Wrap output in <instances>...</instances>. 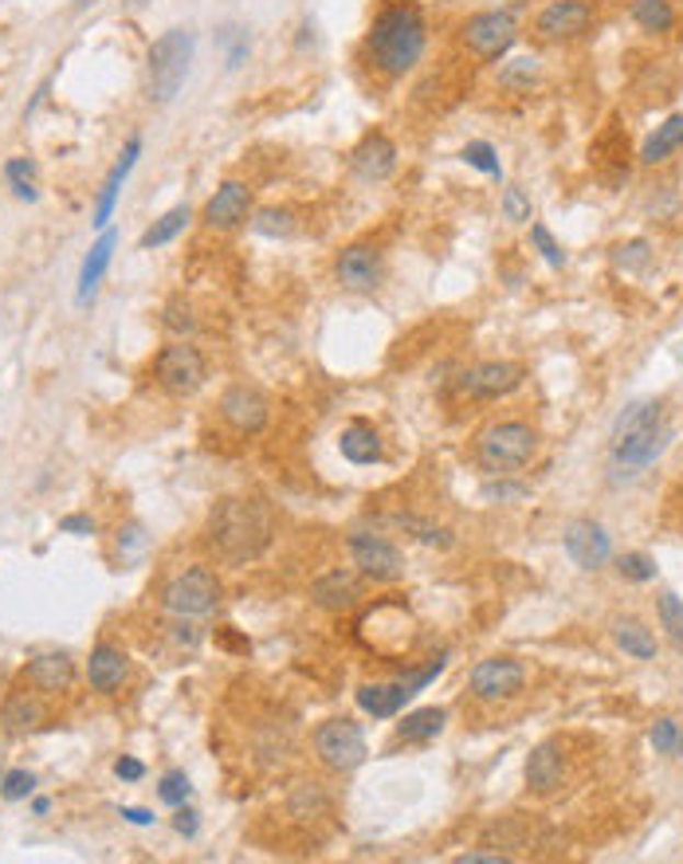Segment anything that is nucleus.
I'll use <instances>...</instances> for the list:
<instances>
[{
  "instance_id": "nucleus-1",
  "label": "nucleus",
  "mask_w": 683,
  "mask_h": 864,
  "mask_svg": "<svg viewBox=\"0 0 683 864\" xmlns=\"http://www.w3.org/2000/svg\"><path fill=\"white\" fill-rule=\"evenodd\" d=\"M429 47V20L417 0H385L365 32V64L385 79L409 76Z\"/></svg>"
},
{
  "instance_id": "nucleus-2",
  "label": "nucleus",
  "mask_w": 683,
  "mask_h": 864,
  "mask_svg": "<svg viewBox=\"0 0 683 864\" xmlns=\"http://www.w3.org/2000/svg\"><path fill=\"white\" fill-rule=\"evenodd\" d=\"M205 543L228 566L255 562L272 543V511L260 499H220L208 515Z\"/></svg>"
},
{
  "instance_id": "nucleus-3",
  "label": "nucleus",
  "mask_w": 683,
  "mask_h": 864,
  "mask_svg": "<svg viewBox=\"0 0 683 864\" xmlns=\"http://www.w3.org/2000/svg\"><path fill=\"white\" fill-rule=\"evenodd\" d=\"M668 441H672V424L660 401H633L625 413L613 421L608 432V452H613V468H625V476L652 468L664 456Z\"/></svg>"
},
{
  "instance_id": "nucleus-4",
  "label": "nucleus",
  "mask_w": 683,
  "mask_h": 864,
  "mask_svg": "<svg viewBox=\"0 0 683 864\" xmlns=\"http://www.w3.org/2000/svg\"><path fill=\"white\" fill-rule=\"evenodd\" d=\"M197 52V36L189 29H169L150 44V59H146V94L150 103H173L178 91L185 87L189 64Z\"/></svg>"
},
{
  "instance_id": "nucleus-5",
  "label": "nucleus",
  "mask_w": 683,
  "mask_h": 864,
  "mask_svg": "<svg viewBox=\"0 0 683 864\" xmlns=\"http://www.w3.org/2000/svg\"><path fill=\"white\" fill-rule=\"evenodd\" d=\"M538 452V432L526 421H491L476 436V461L491 476H511L526 468Z\"/></svg>"
},
{
  "instance_id": "nucleus-6",
  "label": "nucleus",
  "mask_w": 683,
  "mask_h": 864,
  "mask_svg": "<svg viewBox=\"0 0 683 864\" xmlns=\"http://www.w3.org/2000/svg\"><path fill=\"white\" fill-rule=\"evenodd\" d=\"M216 605H220V582L205 566H189L161 586V610L173 613L178 621L208 617V613H216Z\"/></svg>"
},
{
  "instance_id": "nucleus-7",
  "label": "nucleus",
  "mask_w": 683,
  "mask_h": 864,
  "mask_svg": "<svg viewBox=\"0 0 683 864\" xmlns=\"http://www.w3.org/2000/svg\"><path fill=\"white\" fill-rule=\"evenodd\" d=\"M153 382H158L166 394L173 397H189L197 394L201 386L208 382V362L205 354H201L193 342L178 339L169 342V346L158 350V357H153Z\"/></svg>"
},
{
  "instance_id": "nucleus-8",
  "label": "nucleus",
  "mask_w": 683,
  "mask_h": 864,
  "mask_svg": "<svg viewBox=\"0 0 683 864\" xmlns=\"http://www.w3.org/2000/svg\"><path fill=\"white\" fill-rule=\"evenodd\" d=\"M459 39L468 47L471 56L479 59H503L511 47L519 44V20L511 9H487L476 12V16L464 20L459 29Z\"/></svg>"
},
{
  "instance_id": "nucleus-9",
  "label": "nucleus",
  "mask_w": 683,
  "mask_h": 864,
  "mask_svg": "<svg viewBox=\"0 0 683 864\" xmlns=\"http://www.w3.org/2000/svg\"><path fill=\"white\" fill-rule=\"evenodd\" d=\"M315 754H319L322 762H327L330 771L338 774H350L357 771L365 762V754H369V747H365V735L362 727L354 724V719H327V724L315 727Z\"/></svg>"
},
{
  "instance_id": "nucleus-10",
  "label": "nucleus",
  "mask_w": 683,
  "mask_h": 864,
  "mask_svg": "<svg viewBox=\"0 0 683 864\" xmlns=\"http://www.w3.org/2000/svg\"><path fill=\"white\" fill-rule=\"evenodd\" d=\"M597 24L590 0H550L538 16H534V32L546 44H573V39L590 36V29Z\"/></svg>"
},
{
  "instance_id": "nucleus-11",
  "label": "nucleus",
  "mask_w": 683,
  "mask_h": 864,
  "mask_svg": "<svg viewBox=\"0 0 683 864\" xmlns=\"http://www.w3.org/2000/svg\"><path fill=\"white\" fill-rule=\"evenodd\" d=\"M526 687V668L515 657H487L468 672V692L483 704H499V700H515Z\"/></svg>"
},
{
  "instance_id": "nucleus-12",
  "label": "nucleus",
  "mask_w": 683,
  "mask_h": 864,
  "mask_svg": "<svg viewBox=\"0 0 683 864\" xmlns=\"http://www.w3.org/2000/svg\"><path fill=\"white\" fill-rule=\"evenodd\" d=\"M523 374L519 362H476L456 377V389L471 401H499L523 386Z\"/></svg>"
},
{
  "instance_id": "nucleus-13",
  "label": "nucleus",
  "mask_w": 683,
  "mask_h": 864,
  "mask_svg": "<svg viewBox=\"0 0 683 864\" xmlns=\"http://www.w3.org/2000/svg\"><path fill=\"white\" fill-rule=\"evenodd\" d=\"M350 555H354L357 570L365 578H374V582H397V578H405V555L385 535L354 531L350 535Z\"/></svg>"
},
{
  "instance_id": "nucleus-14",
  "label": "nucleus",
  "mask_w": 683,
  "mask_h": 864,
  "mask_svg": "<svg viewBox=\"0 0 683 864\" xmlns=\"http://www.w3.org/2000/svg\"><path fill=\"white\" fill-rule=\"evenodd\" d=\"M220 417L232 424L240 436H255V432L267 429L272 421V401L260 386H248V382H236L220 394Z\"/></svg>"
},
{
  "instance_id": "nucleus-15",
  "label": "nucleus",
  "mask_w": 683,
  "mask_h": 864,
  "mask_svg": "<svg viewBox=\"0 0 683 864\" xmlns=\"http://www.w3.org/2000/svg\"><path fill=\"white\" fill-rule=\"evenodd\" d=\"M350 170L365 185H377V181H389L397 173V141L385 130H369L354 150H350Z\"/></svg>"
},
{
  "instance_id": "nucleus-16",
  "label": "nucleus",
  "mask_w": 683,
  "mask_h": 864,
  "mask_svg": "<svg viewBox=\"0 0 683 864\" xmlns=\"http://www.w3.org/2000/svg\"><path fill=\"white\" fill-rule=\"evenodd\" d=\"M334 280L342 292H354V295L374 292L377 283H382V252L369 245L342 248L334 260Z\"/></svg>"
},
{
  "instance_id": "nucleus-17",
  "label": "nucleus",
  "mask_w": 683,
  "mask_h": 864,
  "mask_svg": "<svg viewBox=\"0 0 683 864\" xmlns=\"http://www.w3.org/2000/svg\"><path fill=\"white\" fill-rule=\"evenodd\" d=\"M566 555H570L573 566L581 570H601V566L613 558V543H608L605 526L593 523V519H573L562 535Z\"/></svg>"
},
{
  "instance_id": "nucleus-18",
  "label": "nucleus",
  "mask_w": 683,
  "mask_h": 864,
  "mask_svg": "<svg viewBox=\"0 0 683 864\" xmlns=\"http://www.w3.org/2000/svg\"><path fill=\"white\" fill-rule=\"evenodd\" d=\"M248 216H252V189L243 185V181H225V185L208 197L201 220H205L208 228L232 232V228H240L243 220H248Z\"/></svg>"
},
{
  "instance_id": "nucleus-19",
  "label": "nucleus",
  "mask_w": 683,
  "mask_h": 864,
  "mask_svg": "<svg viewBox=\"0 0 683 864\" xmlns=\"http://www.w3.org/2000/svg\"><path fill=\"white\" fill-rule=\"evenodd\" d=\"M130 680V657L122 652L118 645H94L91 660H87V684L94 687L99 695H114L122 692V684Z\"/></svg>"
},
{
  "instance_id": "nucleus-20",
  "label": "nucleus",
  "mask_w": 683,
  "mask_h": 864,
  "mask_svg": "<svg viewBox=\"0 0 683 864\" xmlns=\"http://www.w3.org/2000/svg\"><path fill=\"white\" fill-rule=\"evenodd\" d=\"M566 782V754L558 742H538L526 759V786L538 794V798H550L558 794Z\"/></svg>"
},
{
  "instance_id": "nucleus-21",
  "label": "nucleus",
  "mask_w": 683,
  "mask_h": 864,
  "mask_svg": "<svg viewBox=\"0 0 683 864\" xmlns=\"http://www.w3.org/2000/svg\"><path fill=\"white\" fill-rule=\"evenodd\" d=\"M138 158H141V138H138V134H134V138L126 141V150H122V158L114 161V170L106 173L103 193H99V201H94V216H91V225H94V228H106V225H111L114 205H118V193H122V185H126V178H130V170H134V166H138Z\"/></svg>"
},
{
  "instance_id": "nucleus-22",
  "label": "nucleus",
  "mask_w": 683,
  "mask_h": 864,
  "mask_svg": "<svg viewBox=\"0 0 683 864\" xmlns=\"http://www.w3.org/2000/svg\"><path fill=\"white\" fill-rule=\"evenodd\" d=\"M24 677H29V684L36 687V692L59 695L71 687V680H76V660L67 657V652H39V657L29 660Z\"/></svg>"
},
{
  "instance_id": "nucleus-23",
  "label": "nucleus",
  "mask_w": 683,
  "mask_h": 864,
  "mask_svg": "<svg viewBox=\"0 0 683 864\" xmlns=\"http://www.w3.org/2000/svg\"><path fill=\"white\" fill-rule=\"evenodd\" d=\"M310 602L327 613H346L362 602V590H357V578L346 570H330L322 573L319 582L310 586Z\"/></svg>"
},
{
  "instance_id": "nucleus-24",
  "label": "nucleus",
  "mask_w": 683,
  "mask_h": 864,
  "mask_svg": "<svg viewBox=\"0 0 683 864\" xmlns=\"http://www.w3.org/2000/svg\"><path fill=\"white\" fill-rule=\"evenodd\" d=\"M114 248H118V236H114L111 228H103V236L94 240L91 252H87V260H83V268H79V292H76L79 307H87V303L94 299L106 268H111V260H114Z\"/></svg>"
},
{
  "instance_id": "nucleus-25",
  "label": "nucleus",
  "mask_w": 683,
  "mask_h": 864,
  "mask_svg": "<svg viewBox=\"0 0 683 864\" xmlns=\"http://www.w3.org/2000/svg\"><path fill=\"white\" fill-rule=\"evenodd\" d=\"M338 448L346 456L350 464L365 468V464H377L382 461V432L374 429L369 421H350L338 436Z\"/></svg>"
},
{
  "instance_id": "nucleus-26",
  "label": "nucleus",
  "mask_w": 683,
  "mask_h": 864,
  "mask_svg": "<svg viewBox=\"0 0 683 864\" xmlns=\"http://www.w3.org/2000/svg\"><path fill=\"white\" fill-rule=\"evenodd\" d=\"M412 695L405 692V684H362L357 687V707L374 719H394Z\"/></svg>"
},
{
  "instance_id": "nucleus-27",
  "label": "nucleus",
  "mask_w": 683,
  "mask_h": 864,
  "mask_svg": "<svg viewBox=\"0 0 683 864\" xmlns=\"http://www.w3.org/2000/svg\"><path fill=\"white\" fill-rule=\"evenodd\" d=\"M680 146H683V114H672V118L656 126V130L648 134L645 146H640V166H660V161L672 158Z\"/></svg>"
},
{
  "instance_id": "nucleus-28",
  "label": "nucleus",
  "mask_w": 683,
  "mask_h": 864,
  "mask_svg": "<svg viewBox=\"0 0 683 864\" xmlns=\"http://www.w3.org/2000/svg\"><path fill=\"white\" fill-rule=\"evenodd\" d=\"M39 724H44V707L24 692H12L9 700H4V707H0V727L9 735H29V731H36Z\"/></svg>"
},
{
  "instance_id": "nucleus-29",
  "label": "nucleus",
  "mask_w": 683,
  "mask_h": 864,
  "mask_svg": "<svg viewBox=\"0 0 683 864\" xmlns=\"http://www.w3.org/2000/svg\"><path fill=\"white\" fill-rule=\"evenodd\" d=\"M613 640L625 657H637V660H652L656 657V637L648 629L645 621L637 617H617L613 621Z\"/></svg>"
},
{
  "instance_id": "nucleus-30",
  "label": "nucleus",
  "mask_w": 683,
  "mask_h": 864,
  "mask_svg": "<svg viewBox=\"0 0 683 864\" xmlns=\"http://www.w3.org/2000/svg\"><path fill=\"white\" fill-rule=\"evenodd\" d=\"M444 724H448V712H444V707H417V712H409L401 724H397V739L401 742H432L444 731Z\"/></svg>"
},
{
  "instance_id": "nucleus-31",
  "label": "nucleus",
  "mask_w": 683,
  "mask_h": 864,
  "mask_svg": "<svg viewBox=\"0 0 683 864\" xmlns=\"http://www.w3.org/2000/svg\"><path fill=\"white\" fill-rule=\"evenodd\" d=\"M189 220H193V208L189 205H178V208H169L166 216H158L146 232H141V240H138V248L141 252H150V248H166V245H173L181 232L189 228Z\"/></svg>"
},
{
  "instance_id": "nucleus-32",
  "label": "nucleus",
  "mask_w": 683,
  "mask_h": 864,
  "mask_svg": "<svg viewBox=\"0 0 683 864\" xmlns=\"http://www.w3.org/2000/svg\"><path fill=\"white\" fill-rule=\"evenodd\" d=\"M327 809H330V798L319 782H299V786L287 794V814L295 821H315V818H322Z\"/></svg>"
},
{
  "instance_id": "nucleus-33",
  "label": "nucleus",
  "mask_w": 683,
  "mask_h": 864,
  "mask_svg": "<svg viewBox=\"0 0 683 864\" xmlns=\"http://www.w3.org/2000/svg\"><path fill=\"white\" fill-rule=\"evenodd\" d=\"M633 20H637L640 29L652 32V36H668L675 29V4L672 0H633Z\"/></svg>"
},
{
  "instance_id": "nucleus-34",
  "label": "nucleus",
  "mask_w": 683,
  "mask_h": 864,
  "mask_svg": "<svg viewBox=\"0 0 683 864\" xmlns=\"http://www.w3.org/2000/svg\"><path fill=\"white\" fill-rule=\"evenodd\" d=\"M252 228L260 236H267V240H287V236H295L299 220H295V213H291V208L267 205V208H260V213L252 216Z\"/></svg>"
},
{
  "instance_id": "nucleus-35",
  "label": "nucleus",
  "mask_w": 683,
  "mask_h": 864,
  "mask_svg": "<svg viewBox=\"0 0 683 864\" xmlns=\"http://www.w3.org/2000/svg\"><path fill=\"white\" fill-rule=\"evenodd\" d=\"M652 245H648L645 236H637V240H625V245L613 248V268L625 275H645L648 263H652Z\"/></svg>"
},
{
  "instance_id": "nucleus-36",
  "label": "nucleus",
  "mask_w": 683,
  "mask_h": 864,
  "mask_svg": "<svg viewBox=\"0 0 683 864\" xmlns=\"http://www.w3.org/2000/svg\"><path fill=\"white\" fill-rule=\"evenodd\" d=\"M4 181H9L12 197H16V201H36L39 197L36 161H32V158H9V161H4Z\"/></svg>"
},
{
  "instance_id": "nucleus-37",
  "label": "nucleus",
  "mask_w": 683,
  "mask_h": 864,
  "mask_svg": "<svg viewBox=\"0 0 683 864\" xmlns=\"http://www.w3.org/2000/svg\"><path fill=\"white\" fill-rule=\"evenodd\" d=\"M648 742L656 747V754H668V759H683V727L675 724L672 715H664V719H656V724L648 727Z\"/></svg>"
},
{
  "instance_id": "nucleus-38",
  "label": "nucleus",
  "mask_w": 683,
  "mask_h": 864,
  "mask_svg": "<svg viewBox=\"0 0 683 864\" xmlns=\"http://www.w3.org/2000/svg\"><path fill=\"white\" fill-rule=\"evenodd\" d=\"M656 613H660V629L668 633L675 652H683V602L675 593H660L656 598Z\"/></svg>"
},
{
  "instance_id": "nucleus-39",
  "label": "nucleus",
  "mask_w": 683,
  "mask_h": 864,
  "mask_svg": "<svg viewBox=\"0 0 683 864\" xmlns=\"http://www.w3.org/2000/svg\"><path fill=\"white\" fill-rule=\"evenodd\" d=\"M216 44L225 47V67H228V71L243 67V59H248V52H252V39H248V32H243L240 24H228V29H220Z\"/></svg>"
},
{
  "instance_id": "nucleus-40",
  "label": "nucleus",
  "mask_w": 683,
  "mask_h": 864,
  "mask_svg": "<svg viewBox=\"0 0 683 864\" xmlns=\"http://www.w3.org/2000/svg\"><path fill=\"white\" fill-rule=\"evenodd\" d=\"M499 208H503V220H511V225H531V220H534L531 193H526L523 185H506Z\"/></svg>"
},
{
  "instance_id": "nucleus-41",
  "label": "nucleus",
  "mask_w": 683,
  "mask_h": 864,
  "mask_svg": "<svg viewBox=\"0 0 683 864\" xmlns=\"http://www.w3.org/2000/svg\"><path fill=\"white\" fill-rule=\"evenodd\" d=\"M538 79V59L534 56H519L499 71V83L511 87V91H531V83Z\"/></svg>"
},
{
  "instance_id": "nucleus-42",
  "label": "nucleus",
  "mask_w": 683,
  "mask_h": 864,
  "mask_svg": "<svg viewBox=\"0 0 683 864\" xmlns=\"http://www.w3.org/2000/svg\"><path fill=\"white\" fill-rule=\"evenodd\" d=\"M459 158L468 161L471 170L487 173V178H503V166H499V154H496V146H491V141H468Z\"/></svg>"
},
{
  "instance_id": "nucleus-43",
  "label": "nucleus",
  "mask_w": 683,
  "mask_h": 864,
  "mask_svg": "<svg viewBox=\"0 0 683 864\" xmlns=\"http://www.w3.org/2000/svg\"><path fill=\"white\" fill-rule=\"evenodd\" d=\"M531 245L538 248V255H543L550 268H566V260H570V255H566V248L554 240V232L546 225H531Z\"/></svg>"
},
{
  "instance_id": "nucleus-44",
  "label": "nucleus",
  "mask_w": 683,
  "mask_h": 864,
  "mask_svg": "<svg viewBox=\"0 0 683 864\" xmlns=\"http://www.w3.org/2000/svg\"><path fill=\"white\" fill-rule=\"evenodd\" d=\"M161 327L166 330H173V334H193L197 330V319H193V307L189 303H181V299H173V303H166V310H161Z\"/></svg>"
},
{
  "instance_id": "nucleus-45",
  "label": "nucleus",
  "mask_w": 683,
  "mask_h": 864,
  "mask_svg": "<svg viewBox=\"0 0 683 864\" xmlns=\"http://www.w3.org/2000/svg\"><path fill=\"white\" fill-rule=\"evenodd\" d=\"M158 798L166 802V806H173V809L185 806V802H189V778H185V771H166V774H161Z\"/></svg>"
},
{
  "instance_id": "nucleus-46",
  "label": "nucleus",
  "mask_w": 683,
  "mask_h": 864,
  "mask_svg": "<svg viewBox=\"0 0 683 864\" xmlns=\"http://www.w3.org/2000/svg\"><path fill=\"white\" fill-rule=\"evenodd\" d=\"M32 789H36L32 771H9L4 778H0V798H4V802H24Z\"/></svg>"
},
{
  "instance_id": "nucleus-47",
  "label": "nucleus",
  "mask_w": 683,
  "mask_h": 864,
  "mask_svg": "<svg viewBox=\"0 0 683 864\" xmlns=\"http://www.w3.org/2000/svg\"><path fill=\"white\" fill-rule=\"evenodd\" d=\"M617 570H621V578H628V582H652L656 578V562L648 555H621Z\"/></svg>"
},
{
  "instance_id": "nucleus-48",
  "label": "nucleus",
  "mask_w": 683,
  "mask_h": 864,
  "mask_svg": "<svg viewBox=\"0 0 683 864\" xmlns=\"http://www.w3.org/2000/svg\"><path fill=\"white\" fill-rule=\"evenodd\" d=\"M114 778H122V782H138V778H146V762H141V759H130V754H122V759L114 762Z\"/></svg>"
},
{
  "instance_id": "nucleus-49",
  "label": "nucleus",
  "mask_w": 683,
  "mask_h": 864,
  "mask_svg": "<svg viewBox=\"0 0 683 864\" xmlns=\"http://www.w3.org/2000/svg\"><path fill=\"white\" fill-rule=\"evenodd\" d=\"M59 531H64V535H94V531H99V526H94V519L91 515H67V519H59Z\"/></svg>"
},
{
  "instance_id": "nucleus-50",
  "label": "nucleus",
  "mask_w": 683,
  "mask_h": 864,
  "mask_svg": "<svg viewBox=\"0 0 683 864\" xmlns=\"http://www.w3.org/2000/svg\"><path fill=\"white\" fill-rule=\"evenodd\" d=\"M483 496L487 499H523L526 488H523V484H487Z\"/></svg>"
},
{
  "instance_id": "nucleus-51",
  "label": "nucleus",
  "mask_w": 683,
  "mask_h": 864,
  "mask_svg": "<svg viewBox=\"0 0 683 864\" xmlns=\"http://www.w3.org/2000/svg\"><path fill=\"white\" fill-rule=\"evenodd\" d=\"M456 864H511L506 853H464L456 856Z\"/></svg>"
},
{
  "instance_id": "nucleus-52",
  "label": "nucleus",
  "mask_w": 683,
  "mask_h": 864,
  "mask_svg": "<svg viewBox=\"0 0 683 864\" xmlns=\"http://www.w3.org/2000/svg\"><path fill=\"white\" fill-rule=\"evenodd\" d=\"M173 826H178L181 837H197V814L181 806V809H178V821H173Z\"/></svg>"
},
{
  "instance_id": "nucleus-53",
  "label": "nucleus",
  "mask_w": 683,
  "mask_h": 864,
  "mask_svg": "<svg viewBox=\"0 0 683 864\" xmlns=\"http://www.w3.org/2000/svg\"><path fill=\"white\" fill-rule=\"evenodd\" d=\"M118 814H122V818H126V821H130V826H153V814H150V809H134V806H122V809H118Z\"/></svg>"
},
{
  "instance_id": "nucleus-54",
  "label": "nucleus",
  "mask_w": 683,
  "mask_h": 864,
  "mask_svg": "<svg viewBox=\"0 0 683 864\" xmlns=\"http://www.w3.org/2000/svg\"><path fill=\"white\" fill-rule=\"evenodd\" d=\"M47 809H52V802H47V798H36V802H32V814H36V818H44Z\"/></svg>"
},
{
  "instance_id": "nucleus-55",
  "label": "nucleus",
  "mask_w": 683,
  "mask_h": 864,
  "mask_svg": "<svg viewBox=\"0 0 683 864\" xmlns=\"http://www.w3.org/2000/svg\"><path fill=\"white\" fill-rule=\"evenodd\" d=\"M91 4H99V0H76V9L83 12V9H91Z\"/></svg>"
}]
</instances>
